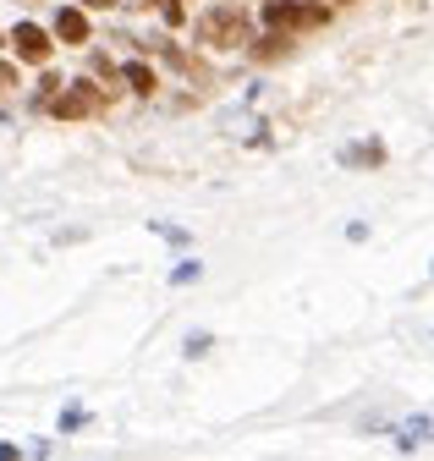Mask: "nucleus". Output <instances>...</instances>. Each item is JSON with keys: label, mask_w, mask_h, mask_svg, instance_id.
Segmentation results:
<instances>
[{"label": "nucleus", "mask_w": 434, "mask_h": 461, "mask_svg": "<svg viewBox=\"0 0 434 461\" xmlns=\"http://www.w3.org/2000/svg\"><path fill=\"white\" fill-rule=\"evenodd\" d=\"M94 83H104V94H122V67H111V61H104V55H94Z\"/></svg>", "instance_id": "obj_9"}, {"label": "nucleus", "mask_w": 434, "mask_h": 461, "mask_svg": "<svg viewBox=\"0 0 434 461\" xmlns=\"http://www.w3.org/2000/svg\"><path fill=\"white\" fill-rule=\"evenodd\" d=\"M248 55L253 61H286V55H297V33H281V28H269L264 39H248Z\"/></svg>", "instance_id": "obj_5"}, {"label": "nucleus", "mask_w": 434, "mask_h": 461, "mask_svg": "<svg viewBox=\"0 0 434 461\" xmlns=\"http://www.w3.org/2000/svg\"><path fill=\"white\" fill-rule=\"evenodd\" d=\"M341 165H385V143H347L341 149Z\"/></svg>", "instance_id": "obj_8"}, {"label": "nucleus", "mask_w": 434, "mask_h": 461, "mask_svg": "<svg viewBox=\"0 0 434 461\" xmlns=\"http://www.w3.org/2000/svg\"><path fill=\"white\" fill-rule=\"evenodd\" d=\"M122 83H127L138 99H154V94H159V77H154L149 61H127V67H122Z\"/></svg>", "instance_id": "obj_7"}, {"label": "nucleus", "mask_w": 434, "mask_h": 461, "mask_svg": "<svg viewBox=\"0 0 434 461\" xmlns=\"http://www.w3.org/2000/svg\"><path fill=\"white\" fill-rule=\"evenodd\" d=\"M193 33H198L203 50H248V39H253V17L237 6V0H221V6L198 12Z\"/></svg>", "instance_id": "obj_1"}, {"label": "nucleus", "mask_w": 434, "mask_h": 461, "mask_svg": "<svg viewBox=\"0 0 434 461\" xmlns=\"http://www.w3.org/2000/svg\"><path fill=\"white\" fill-rule=\"evenodd\" d=\"M50 33H56L61 44H88L94 28H88V12H83V6H61V12H56V28H50Z\"/></svg>", "instance_id": "obj_6"}, {"label": "nucleus", "mask_w": 434, "mask_h": 461, "mask_svg": "<svg viewBox=\"0 0 434 461\" xmlns=\"http://www.w3.org/2000/svg\"><path fill=\"white\" fill-rule=\"evenodd\" d=\"M0 44H6V33H0Z\"/></svg>", "instance_id": "obj_15"}, {"label": "nucleus", "mask_w": 434, "mask_h": 461, "mask_svg": "<svg viewBox=\"0 0 434 461\" xmlns=\"http://www.w3.org/2000/svg\"><path fill=\"white\" fill-rule=\"evenodd\" d=\"M104 104H111V94H104L94 77H77V83H61V94L44 104V115H56V122H88V115H99Z\"/></svg>", "instance_id": "obj_2"}, {"label": "nucleus", "mask_w": 434, "mask_h": 461, "mask_svg": "<svg viewBox=\"0 0 434 461\" xmlns=\"http://www.w3.org/2000/svg\"><path fill=\"white\" fill-rule=\"evenodd\" d=\"M77 6H83V12H116L122 0H77Z\"/></svg>", "instance_id": "obj_14"}, {"label": "nucleus", "mask_w": 434, "mask_h": 461, "mask_svg": "<svg viewBox=\"0 0 434 461\" xmlns=\"http://www.w3.org/2000/svg\"><path fill=\"white\" fill-rule=\"evenodd\" d=\"M330 23V6L319 0H264V28H281V33H313Z\"/></svg>", "instance_id": "obj_3"}, {"label": "nucleus", "mask_w": 434, "mask_h": 461, "mask_svg": "<svg viewBox=\"0 0 434 461\" xmlns=\"http://www.w3.org/2000/svg\"><path fill=\"white\" fill-rule=\"evenodd\" d=\"M423 439H429V418H412V423L402 429V439H396V445H402V450H418Z\"/></svg>", "instance_id": "obj_10"}, {"label": "nucleus", "mask_w": 434, "mask_h": 461, "mask_svg": "<svg viewBox=\"0 0 434 461\" xmlns=\"http://www.w3.org/2000/svg\"><path fill=\"white\" fill-rule=\"evenodd\" d=\"M12 50L23 67H50V55H56V33H44L39 23H17L12 28Z\"/></svg>", "instance_id": "obj_4"}, {"label": "nucleus", "mask_w": 434, "mask_h": 461, "mask_svg": "<svg viewBox=\"0 0 434 461\" xmlns=\"http://www.w3.org/2000/svg\"><path fill=\"white\" fill-rule=\"evenodd\" d=\"M154 6H159V17H166L171 28H187V6H182V0H154Z\"/></svg>", "instance_id": "obj_12"}, {"label": "nucleus", "mask_w": 434, "mask_h": 461, "mask_svg": "<svg viewBox=\"0 0 434 461\" xmlns=\"http://www.w3.org/2000/svg\"><path fill=\"white\" fill-rule=\"evenodd\" d=\"M56 94H61V77H56V72H44V77H39V88H33V110H44Z\"/></svg>", "instance_id": "obj_11"}, {"label": "nucleus", "mask_w": 434, "mask_h": 461, "mask_svg": "<svg viewBox=\"0 0 434 461\" xmlns=\"http://www.w3.org/2000/svg\"><path fill=\"white\" fill-rule=\"evenodd\" d=\"M12 88H23V77H17L12 61H0V94H12Z\"/></svg>", "instance_id": "obj_13"}]
</instances>
